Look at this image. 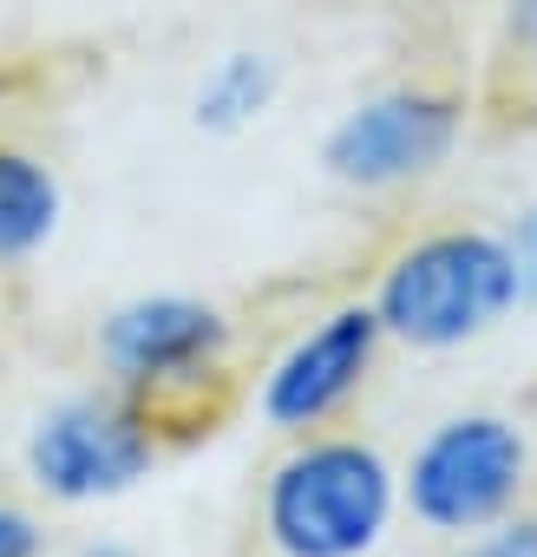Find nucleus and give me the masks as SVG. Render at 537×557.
I'll list each match as a JSON object with an SVG mask.
<instances>
[{
	"label": "nucleus",
	"instance_id": "obj_8",
	"mask_svg": "<svg viewBox=\"0 0 537 557\" xmlns=\"http://www.w3.org/2000/svg\"><path fill=\"white\" fill-rule=\"evenodd\" d=\"M66 223V190L47 158L0 138V269L34 262Z\"/></svg>",
	"mask_w": 537,
	"mask_h": 557
},
{
	"label": "nucleus",
	"instance_id": "obj_2",
	"mask_svg": "<svg viewBox=\"0 0 537 557\" xmlns=\"http://www.w3.org/2000/svg\"><path fill=\"white\" fill-rule=\"evenodd\" d=\"M380 335L407 355H459L517 315V275L498 230L452 223L400 243L374 275Z\"/></svg>",
	"mask_w": 537,
	"mask_h": 557
},
{
	"label": "nucleus",
	"instance_id": "obj_9",
	"mask_svg": "<svg viewBox=\"0 0 537 557\" xmlns=\"http://www.w3.org/2000/svg\"><path fill=\"white\" fill-rule=\"evenodd\" d=\"M283 99V60L262 47H229L203 66L197 92H190V119L210 138H242L249 125H262Z\"/></svg>",
	"mask_w": 537,
	"mask_h": 557
},
{
	"label": "nucleus",
	"instance_id": "obj_13",
	"mask_svg": "<svg viewBox=\"0 0 537 557\" xmlns=\"http://www.w3.org/2000/svg\"><path fill=\"white\" fill-rule=\"evenodd\" d=\"M504 34L524 60H537V0H504Z\"/></svg>",
	"mask_w": 537,
	"mask_h": 557
},
{
	"label": "nucleus",
	"instance_id": "obj_14",
	"mask_svg": "<svg viewBox=\"0 0 537 557\" xmlns=\"http://www.w3.org/2000/svg\"><path fill=\"white\" fill-rule=\"evenodd\" d=\"M79 557H138V550H132V544H118V537H92Z\"/></svg>",
	"mask_w": 537,
	"mask_h": 557
},
{
	"label": "nucleus",
	"instance_id": "obj_10",
	"mask_svg": "<svg viewBox=\"0 0 537 557\" xmlns=\"http://www.w3.org/2000/svg\"><path fill=\"white\" fill-rule=\"evenodd\" d=\"M452 557H537V511H504V518H491L485 531H472V537H459V550Z\"/></svg>",
	"mask_w": 537,
	"mask_h": 557
},
{
	"label": "nucleus",
	"instance_id": "obj_1",
	"mask_svg": "<svg viewBox=\"0 0 537 557\" xmlns=\"http://www.w3.org/2000/svg\"><path fill=\"white\" fill-rule=\"evenodd\" d=\"M400 518V466L361 433H302L268 466L255 531L268 557H374Z\"/></svg>",
	"mask_w": 537,
	"mask_h": 557
},
{
	"label": "nucleus",
	"instance_id": "obj_7",
	"mask_svg": "<svg viewBox=\"0 0 537 557\" xmlns=\"http://www.w3.org/2000/svg\"><path fill=\"white\" fill-rule=\"evenodd\" d=\"M380 315L374 302H335L322 309L302 335H289V348H276L255 374V420L283 440H302V433H322L328 420H341L361 387L374 381L380 368Z\"/></svg>",
	"mask_w": 537,
	"mask_h": 557
},
{
	"label": "nucleus",
	"instance_id": "obj_12",
	"mask_svg": "<svg viewBox=\"0 0 537 557\" xmlns=\"http://www.w3.org/2000/svg\"><path fill=\"white\" fill-rule=\"evenodd\" d=\"M0 557H40V518L0 498Z\"/></svg>",
	"mask_w": 537,
	"mask_h": 557
},
{
	"label": "nucleus",
	"instance_id": "obj_5",
	"mask_svg": "<svg viewBox=\"0 0 537 557\" xmlns=\"http://www.w3.org/2000/svg\"><path fill=\"white\" fill-rule=\"evenodd\" d=\"M465 145V99L446 86H380L354 99L328 138H322V171L341 190L361 197H394L413 184H433Z\"/></svg>",
	"mask_w": 537,
	"mask_h": 557
},
{
	"label": "nucleus",
	"instance_id": "obj_3",
	"mask_svg": "<svg viewBox=\"0 0 537 557\" xmlns=\"http://www.w3.org/2000/svg\"><path fill=\"white\" fill-rule=\"evenodd\" d=\"M537 479V446L530 426L498 413V407H465L446 413L420 433V446L400 466V511H413L420 531L433 537H472L491 518L517 511Z\"/></svg>",
	"mask_w": 537,
	"mask_h": 557
},
{
	"label": "nucleus",
	"instance_id": "obj_11",
	"mask_svg": "<svg viewBox=\"0 0 537 557\" xmlns=\"http://www.w3.org/2000/svg\"><path fill=\"white\" fill-rule=\"evenodd\" d=\"M498 236H504V256H511V275H517V309H537V197Z\"/></svg>",
	"mask_w": 537,
	"mask_h": 557
},
{
	"label": "nucleus",
	"instance_id": "obj_4",
	"mask_svg": "<svg viewBox=\"0 0 537 557\" xmlns=\"http://www.w3.org/2000/svg\"><path fill=\"white\" fill-rule=\"evenodd\" d=\"M21 459L53 505H112L158 472L164 440H158V413L138 394L86 387L34 413Z\"/></svg>",
	"mask_w": 537,
	"mask_h": 557
},
{
	"label": "nucleus",
	"instance_id": "obj_6",
	"mask_svg": "<svg viewBox=\"0 0 537 557\" xmlns=\"http://www.w3.org/2000/svg\"><path fill=\"white\" fill-rule=\"evenodd\" d=\"M236 348V329L216 302L203 296H177V289H158V296H132L118 302L105 322H99V368L112 374V387L138 394L151 413L171 400V394H197L223 374Z\"/></svg>",
	"mask_w": 537,
	"mask_h": 557
}]
</instances>
